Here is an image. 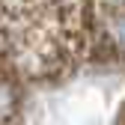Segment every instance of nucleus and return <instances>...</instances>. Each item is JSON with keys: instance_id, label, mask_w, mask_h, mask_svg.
Instances as JSON below:
<instances>
[{"instance_id": "obj_1", "label": "nucleus", "mask_w": 125, "mask_h": 125, "mask_svg": "<svg viewBox=\"0 0 125 125\" xmlns=\"http://www.w3.org/2000/svg\"><path fill=\"white\" fill-rule=\"evenodd\" d=\"M110 36H113V42L119 45V48H125V15H119V18L113 21V27H110Z\"/></svg>"}]
</instances>
